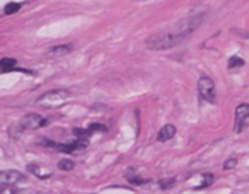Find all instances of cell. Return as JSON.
I'll use <instances>...</instances> for the list:
<instances>
[{"label": "cell", "instance_id": "1", "mask_svg": "<svg viewBox=\"0 0 249 194\" xmlns=\"http://www.w3.org/2000/svg\"><path fill=\"white\" fill-rule=\"evenodd\" d=\"M193 20H188V21H182V23L178 25L176 29H171V31H167V32H160V34H156L155 37H151L147 40V45L150 49H167V48H171L178 45L180 40L185 38L190 32L194 29L196 23L191 25Z\"/></svg>", "mask_w": 249, "mask_h": 194}, {"label": "cell", "instance_id": "2", "mask_svg": "<svg viewBox=\"0 0 249 194\" xmlns=\"http://www.w3.org/2000/svg\"><path fill=\"white\" fill-rule=\"evenodd\" d=\"M199 93L203 100H207L210 103H214L215 101V86H214V81L208 77H203L199 80Z\"/></svg>", "mask_w": 249, "mask_h": 194}, {"label": "cell", "instance_id": "3", "mask_svg": "<svg viewBox=\"0 0 249 194\" xmlns=\"http://www.w3.org/2000/svg\"><path fill=\"white\" fill-rule=\"evenodd\" d=\"M23 179V175L18 173V171H2L0 175V180H2V185H11L16 184V182Z\"/></svg>", "mask_w": 249, "mask_h": 194}, {"label": "cell", "instance_id": "4", "mask_svg": "<svg viewBox=\"0 0 249 194\" xmlns=\"http://www.w3.org/2000/svg\"><path fill=\"white\" fill-rule=\"evenodd\" d=\"M43 124H45V121H43V118L40 115H36V113H31L28 115L23 123H21V125H23V128H38L41 127Z\"/></svg>", "mask_w": 249, "mask_h": 194}, {"label": "cell", "instance_id": "5", "mask_svg": "<svg viewBox=\"0 0 249 194\" xmlns=\"http://www.w3.org/2000/svg\"><path fill=\"white\" fill-rule=\"evenodd\" d=\"M175 135H176V127H175V125H171V124L164 125V127H162L160 130H159L158 141H160V142L168 141V139H171Z\"/></svg>", "mask_w": 249, "mask_h": 194}, {"label": "cell", "instance_id": "6", "mask_svg": "<svg viewBox=\"0 0 249 194\" xmlns=\"http://www.w3.org/2000/svg\"><path fill=\"white\" fill-rule=\"evenodd\" d=\"M248 118H249V106L242 104V106L237 107V110H235V121L239 123V128H240V124L245 120H248Z\"/></svg>", "mask_w": 249, "mask_h": 194}, {"label": "cell", "instance_id": "7", "mask_svg": "<svg viewBox=\"0 0 249 194\" xmlns=\"http://www.w3.org/2000/svg\"><path fill=\"white\" fill-rule=\"evenodd\" d=\"M69 51H71V46L69 45H66V46L60 45V46H55L53 49H51L48 52V55L49 57H61V55H64V53H68Z\"/></svg>", "mask_w": 249, "mask_h": 194}, {"label": "cell", "instance_id": "8", "mask_svg": "<svg viewBox=\"0 0 249 194\" xmlns=\"http://www.w3.org/2000/svg\"><path fill=\"white\" fill-rule=\"evenodd\" d=\"M2 72H9L11 69H13L16 66V60L13 58H2Z\"/></svg>", "mask_w": 249, "mask_h": 194}, {"label": "cell", "instance_id": "9", "mask_svg": "<svg viewBox=\"0 0 249 194\" xmlns=\"http://www.w3.org/2000/svg\"><path fill=\"white\" fill-rule=\"evenodd\" d=\"M18 9H20V3H8V5L5 6V14H6V16L14 14V13H17Z\"/></svg>", "mask_w": 249, "mask_h": 194}, {"label": "cell", "instance_id": "10", "mask_svg": "<svg viewBox=\"0 0 249 194\" xmlns=\"http://www.w3.org/2000/svg\"><path fill=\"white\" fill-rule=\"evenodd\" d=\"M75 167V164L72 162V160H69V159H63V160H60L58 162V168H61V170H72Z\"/></svg>", "mask_w": 249, "mask_h": 194}, {"label": "cell", "instance_id": "11", "mask_svg": "<svg viewBox=\"0 0 249 194\" xmlns=\"http://www.w3.org/2000/svg\"><path fill=\"white\" fill-rule=\"evenodd\" d=\"M73 135L77 138H81V139H86L89 135H90V130H83V128H75L73 130Z\"/></svg>", "mask_w": 249, "mask_h": 194}, {"label": "cell", "instance_id": "12", "mask_svg": "<svg viewBox=\"0 0 249 194\" xmlns=\"http://www.w3.org/2000/svg\"><path fill=\"white\" fill-rule=\"evenodd\" d=\"M237 68V66H243V60H240L239 57H232L230 60V68Z\"/></svg>", "mask_w": 249, "mask_h": 194}, {"label": "cell", "instance_id": "13", "mask_svg": "<svg viewBox=\"0 0 249 194\" xmlns=\"http://www.w3.org/2000/svg\"><path fill=\"white\" fill-rule=\"evenodd\" d=\"M237 165V159H230V160H226V164H225V168H232Z\"/></svg>", "mask_w": 249, "mask_h": 194}, {"label": "cell", "instance_id": "14", "mask_svg": "<svg viewBox=\"0 0 249 194\" xmlns=\"http://www.w3.org/2000/svg\"><path fill=\"white\" fill-rule=\"evenodd\" d=\"M89 130H103V132H106V127L104 125H100V124H92L89 127Z\"/></svg>", "mask_w": 249, "mask_h": 194}]
</instances>
